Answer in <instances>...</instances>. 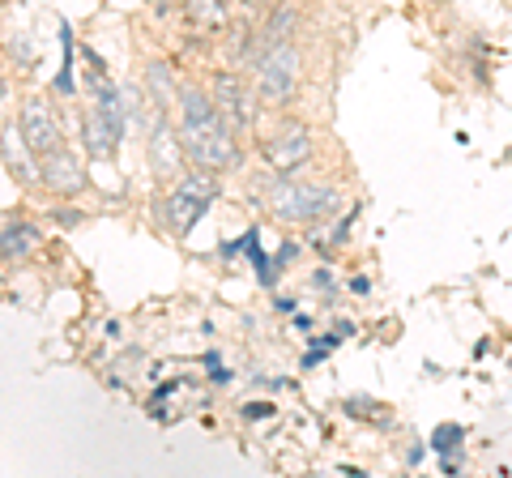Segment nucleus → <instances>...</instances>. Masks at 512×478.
<instances>
[{
    "instance_id": "nucleus-1",
    "label": "nucleus",
    "mask_w": 512,
    "mask_h": 478,
    "mask_svg": "<svg viewBox=\"0 0 512 478\" xmlns=\"http://www.w3.org/2000/svg\"><path fill=\"white\" fill-rule=\"evenodd\" d=\"M184 137V150L192 154V163L205 167V171H231L239 167V146H235V124L227 116L210 120L205 129L197 133H180Z\"/></svg>"
},
{
    "instance_id": "nucleus-2",
    "label": "nucleus",
    "mask_w": 512,
    "mask_h": 478,
    "mask_svg": "<svg viewBox=\"0 0 512 478\" xmlns=\"http://www.w3.org/2000/svg\"><path fill=\"white\" fill-rule=\"evenodd\" d=\"M256 90H261V99L265 103H291V94H295V82H299V52L291 43H278L274 52H265L261 60H256Z\"/></svg>"
},
{
    "instance_id": "nucleus-3",
    "label": "nucleus",
    "mask_w": 512,
    "mask_h": 478,
    "mask_svg": "<svg viewBox=\"0 0 512 478\" xmlns=\"http://www.w3.org/2000/svg\"><path fill=\"white\" fill-rule=\"evenodd\" d=\"M269 205H274V214L286 218V222H312V218L333 210V193H325V188H312V184L282 180L274 193H269Z\"/></svg>"
},
{
    "instance_id": "nucleus-4",
    "label": "nucleus",
    "mask_w": 512,
    "mask_h": 478,
    "mask_svg": "<svg viewBox=\"0 0 512 478\" xmlns=\"http://www.w3.org/2000/svg\"><path fill=\"white\" fill-rule=\"evenodd\" d=\"M210 175H188L184 184H175V193L167 201V218H171L175 231H188L192 222L210 210V201H214V180H210Z\"/></svg>"
},
{
    "instance_id": "nucleus-5",
    "label": "nucleus",
    "mask_w": 512,
    "mask_h": 478,
    "mask_svg": "<svg viewBox=\"0 0 512 478\" xmlns=\"http://www.w3.org/2000/svg\"><path fill=\"white\" fill-rule=\"evenodd\" d=\"M265 158H269V167L274 171H295V167H303L312 158V137H308V129L303 124H282V129L269 137V146H265Z\"/></svg>"
},
{
    "instance_id": "nucleus-6",
    "label": "nucleus",
    "mask_w": 512,
    "mask_h": 478,
    "mask_svg": "<svg viewBox=\"0 0 512 478\" xmlns=\"http://www.w3.org/2000/svg\"><path fill=\"white\" fill-rule=\"evenodd\" d=\"M214 103L235 129H252L256 124V99H252V90H244V82H239L235 73L214 77Z\"/></svg>"
},
{
    "instance_id": "nucleus-7",
    "label": "nucleus",
    "mask_w": 512,
    "mask_h": 478,
    "mask_svg": "<svg viewBox=\"0 0 512 478\" xmlns=\"http://www.w3.org/2000/svg\"><path fill=\"white\" fill-rule=\"evenodd\" d=\"M22 133H26V146L35 150L39 158L60 150V124H56L52 107H47L43 99H26V107H22Z\"/></svg>"
},
{
    "instance_id": "nucleus-8",
    "label": "nucleus",
    "mask_w": 512,
    "mask_h": 478,
    "mask_svg": "<svg viewBox=\"0 0 512 478\" xmlns=\"http://www.w3.org/2000/svg\"><path fill=\"white\" fill-rule=\"evenodd\" d=\"M39 167H43V180L56 188V193H82L86 188V171L77 167V158L69 154V150H56V154H47V158H39Z\"/></svg>"
},
{
    "instance_id": "nucleus-9",
    "label": "nucleus",
    "mask_w": 512,
    "mask_h": 478,
    "mask_svg": "<svg viewBox=\"0 0 512 478\" xmlns=\"http://www.w3.org/2000/svg\"><path fill=\"white\" fill-rule=\"evenodd\" d=\"M150 158H154V171H163V175H175L184 167V137L171 133L163 116H158L150 129Z\"/></svg>"
},
{
    "instance_id": "nucleus-10",
    "label": "nucleus",
    "mask_w": 512,
    "mask_h": 478,
    "mask_svg": "<svg viewBox=\"0 0 512 478\" xmlns=\"http://www.w3.org/2000/svg\"><path fill=\"white\" fill-rule=\"evenodd\" d=\"M222 111H218V103L210 99V94H201V90H180V133H197V129H205L210 120H218Z\"/></svg>"
},
{
    "instance_id": "nucleus-11",
    "label": "nucleus",
    "mask_w": 512,
    "mask_h": 478,
    "mask_svg": "<svg viewBox=\"0 0 512 478\" xmlns=\"http://www.w3.org/2000/svg\"><path fill=\"white\" fill-rule=\"evenodd\" d=\"M35 150L26 146V133L18 129V124H5V167L9 175H18V180H35Z\"/></svg>"
},
{
    "instance_id": "nucleus-12",
    "label": "nucleus",
    "mask_w": 512,
    "mask_h": 478,
    "mask_svg": "<svg viewBox=\"0 0 512 478\" xmlns=\"http://www.w3.org/2000/svg\"><path fill=\"white\" fill-rule=\"evenodd\" d=\"M82 137H86V150L94 158H111V154H116V146H120V133L103 120L99 107H94L90 116H82Z\"/></svg>"
},
{
    "instance_id": "nucleus-13",
    "label": "nucleus",
    "mask_w": 512,
    "mask_h": 478,
    "mask_svg": "<svg viewBox=\"0 0 512 478\" xmlns=\"http://www.w3.org/2000/svg\"><path fill=\"white\" fill-rule=\"evenodd\" d=\"M184 13L197 30H222L227 26V0H184Z\"/></svg>"
},
{
    "instance_id": "nucleus-14",
    "label": "nucleus",
    "mask_w": 512,
    "mask_h": 478,
    "mask_svg": "<svg viewBox=\"0 0 512 478\" xmlns=\"http://www.w3.org/2000/svg\"><path fill=\"white\" fill-rule=\"evenodd\" d=\"M146 86H150V94H154L158 107L180 103V90H175V77H171L167 65H150V69H146Z\"/></svg>"
},
{
    "instance_id": "nucleus-15",
    "label": "nucleus",
    "mask_w": 512,
    "mask_h": 478,
    "mask_svg": "<svg viewBox=\"0 0 512 478\" xmlns=\"http://www.w3.org/2000/svg\"><path fill=\"white\" fill-rule=\"evenodd\" d=\"M30 231L26 222H5V265H13V257H22V252L30 248Z\"/></svg>"
},
{
    "instance_id": "nucleus-16",
    "label": "nucleus",
    "mask_w": 512,
    "mask_h": 478,
    "mask_svg": "<svg viewBox=\"0 0 512 478\" xmlns=\"http://www.w3.org/2000/svg\"><path fill=\"white\" fill-rule=\"evenodd\" d=\"M461 440H466V432H461L457 423H444V427H436V432H431V449L448 457L453 449H461Z\"/></svg>"
},
{
    "instance_id": "nucleus-17",
    "label": "nucleus",
    "mask_w": 512,
    "mask_h": 478,
    "mask_svg": "<svg viewBox=\"0 0 512 478\" xmlns=\"http://www.w3.org/2000/svg\"><path fill=\"white\" fill-rule=\"evenodd\" d=\"M69 47H73V35H69V30H64V60H69ZM69 69H73V65H64V73L56 77V90H60V94H69V90H73V77H69Z\"/></svg>"
}]
</instances>
